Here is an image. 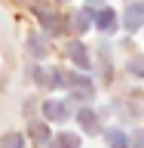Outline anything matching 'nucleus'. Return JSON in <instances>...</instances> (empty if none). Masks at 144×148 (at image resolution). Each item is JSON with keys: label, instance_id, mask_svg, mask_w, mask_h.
<instances>
[{"label": "nucleus", "instance_id": "20e7f679", "mask_svg": "<svg viewBox=\"0 0 144 148\" xmlns=\"http://www.w3.org/2000/svg\"><path fill=\"white\" fill-rule=\"evenodd\" d=\"M58 145H62V148H77V139H74V136H62Z\"/></svg>", "mask_w": 144, "mask_h": 148}, {"label": "nucleus", "instance_id": "39448f33", "mask_svg": "<svg viewBox=\"0 0 144 148\" xmlns=\"http://www.w3.org/2000/svg\"><path fill=\"white\" fill-rule=\"evenodd\" d=\"M31 46H34V53L37 56H43L46 49H43V40H40V37H31Z\"/></svg>", "mask_w": 144, "mask_h": 148}, {"label": "nucleus", "instance_id": "7ed1b4c3", "mask_svg": "<svg viewBox=\"0 0 144 148\" xmlns=\"http://www.w3.org/2000/svg\"><path fill=\"white\" fill-rule=\"evenodd\" d=\"M18 145H25L22 136H6V142H3V148H18Z\"/></svg>", "mask_w": 144, "mask_h": 148}, {"label": "nucleus", "instance_id": "f257e3e1", "mask_svg": "<svg viewBox=\"0 0 144 148\" xmlns=\"http://www.w3.org/2000/svg\"><path fill=\"white\" fill-rule=\"evenodd\" d=\"M138 18H141V3L129 6V12H126V28H132V31H135V28H138Z\"/></svg>", "mask_w": 144, "mask_h": 148}, {"label": "nucleus", "instance_id": "f03ea898", "mask_svg": "<svg viewBox=\"0 0 144 148\" xmlns=\"http://www.w3.org/2000/svg\"><path fill=\"white\" fill-rule=\"evenodd\" d=\"M114 22H117V16H114L110 9H101V16H98V28H101V31H110Z\"/></svg>", "mask_w": 144, "mask_h": 148}]
</instances>
